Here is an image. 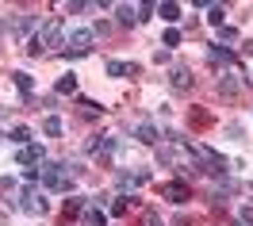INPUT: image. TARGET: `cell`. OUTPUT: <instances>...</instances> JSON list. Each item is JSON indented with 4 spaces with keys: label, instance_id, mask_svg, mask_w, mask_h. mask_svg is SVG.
I'll list each match as a JSON object with an SVG mask.
<instances>
[{
    "label": "cell",
    "instance_id": "obj_1",
    "mask_svg": "<svg viewBox=\"0 0 253 226\" xmlns=\"http://www.w3.org/2000/svg\"><path fill=\"white\" fill-rule=\"evenodd\" d=\"M77 165H69V161H50V165H42V184H46L50 192H69L73 188V180H77Z\"/></svg>",
    "mask_w": 253,
    "mask_h": 226
},
{
    "label": "cell",
    "instance_id": "obj_2",
    "mask_svg": "<svg viewBox=\"0 0 253 226\" xmlns=\"http://www.w3.org/2000/svg\"><path fill=\"white\" fill-rule=\"evenodd\" d=\"M58 42H62V19H46L42 31H39V46L46 50V46H58Z\"/></svg>",
    "mask_w": 253,
    "mask_h": 226
},
{
    "label": "cell",
    "instance_id": "obj_3",
    "mask_svg": "<svg viewBox=\"0 0 253 226\" xmlns=\"http://www.w3.org/2000/svg\"><path fill=\"white\" fill-rule=\"evenodd\" d=\"M161 195L169 199V203H188V184L184 180H169V184H161Z\"/></svg>",
    "mask_w": 253,
    "mask_h": 226
},
{
    "label": "cell",
    "instance_id": "obj_4",
    "mask_svg": "<svg viewBox=\"0 0 253 226\" xmlns=\"http://www.w3.org/2000/svg\"><path fill=\"white\" fill-rule=\"evenodd\" d=\"M169 84H173L176 92H188V88H192V73H188V65H173V73H169Z\"/></svg>",
    "mask_w": 253,
    "mask_h": 226
},
{
    "label": "cell",
    "instance_id": "obj_5",
    "mask_svg": "<svg viewBox=\"0 0 253 226\" xmlns=\"http://www.w3.org/2000/svg\"><path fill=\"white\" fill-rule=\"evenodd\" d=\"M19 207L27 211V215H42V211H46V203H42V199H39L31 188H23V195H19Z\"/></svg>",
    "mask_w": 253,
    "mask_h": 226
},
{
    "label": "cell",
    "instance_id": "obj_6",
    "mask_svg": "<svg viewBox=\"0 0 253 226\" xmlns=\"http://www.w3.org/2000/svg\"><path fill=\"white\" fill-rule=\"evenodd\" d=\"M42 157H46V153H42V146H19V153H16V161L19 165H35V161H42Z\"/></svg>",
    "mask_w": 253,
    "mask_h": 226
},
{
    "label": "cell",
    "instance_id": "obj_7",
    "mask_svg": "<svg viewBox=\"0 0 253 226\" xmlns=\"http://www.w3.org/2000/svg\"><path fill=\"white\" fill-rule=\"evenodd\" d=\"M108 73H111V77H138V65H134V62H115V58H111Z\"/></svg>",
    "mask_w": 253,
    "mask_h": 226
},
{
    "label": "cell",
    "instance_id": "obj_8",
    "mask_svg": "<svg viewBox=\"0 0 253 226\" xmlns=\"http://www.w3.org/2000/svg\"><path fill=\"white\" fill-rule=\"evenodd\" d=\"M104 223H108V215H104L100 207H88V203H84V211H81V226H104Z\"/></svg>",
    "mask_w": 253,
    "mask_h": 226
},
{
    "label": "cell",
    "instance_id": "obj_9",
    "mask_svg": "<svg viewBox=\"0 0 253 226\" xmlns=\"http://www.w3.org/2000/svg\"><path fill=\"white\" fill-rule=\"evenodd\" d=\"M92 38H96L92 31H73V35H69V46H73V54H84V50L92 46Z\"/></svg>",
    "mask_w": 253,
    "mask_h": 226
},
{
    "label": "cell",
    "instance_id": "obj_10",
    "mask_svg": "<svg viewBox=\"0 0 253 226\" xmlns=\"http://www.w3.org/2000/svg\"><path fill=\"white\" fill-rule=\"evenodd\" d=\"M207 54H211V62H219L222 69H234V54H230V50H222L219 42H215V46L207 50Z\"/></svg>",
    "mask_w": 253,
    "mask_h": 226
},
{
    "label": "cell",
    "instance_id": "obj_11",
    "mask_svg": "<svg viewBox=\"0 0 253 226\" xmlns=\"http://www.w3.org/2000/svg\"><path fill=\"white\" fill-rule=\"evenodd\" d=\"M54 92H58V96H73V92H77V77H73V73H65V77H58V84H54Z\"/></svg>",
    "mask_w": 253,
    "mask_h": 226
},
{
    "label": "cell",
    "instance_id": "obj_12",
    "mask_svg": "<svg viewBox=\"0 0 253 226\" xmlns=\"http://www.w3.org/2000/svg\"><path fill=\"white\" fill-rule=\"evenodd\" d=\"M134 138H138V142H158L161 134H158V127H154V123H138V130H134Z\"/></svg>",
    "mask_w": 253,
    "mask_h": 226
},
{
    "label": "cell",
    "instance_id": "obj_13",
    "mask_svg": "<svg viewBox=\"0 0 253 226\" xmlns=\"http://www.w3.org/2000/svg\"><path fill=\"white\" fill-rule=\"evenodd\" d=\"M158 16L165 19V23H176V19H180V4H173V0H165V4H158Z\"/></svg>",
    "mask_w": 253,
    "mask_h": 226
},
{
    "label": "cell",
    "instance_id": "obj_14",
    "mask_svg": "<svg viewBox=\"0 0 253 226\" xmlns=\"http://www.w3.org/2000/svg\"><path fill=\"white\" fill-rule=\"evenodd\" d=\"M16 88H19V96L31 104V92H35V81H31V73H16Z\"/></svg>",
    "mask_w": 253,
    "mask_h": 226
},
{
    "label": "cell",
    "instance_id": "obj_15",
    "mask_svg": "<svg viewBox=\"0 0 253 226\" xmlns=\"http://www.w3.org/2000/svg\"><path fill=\"white\" fill-rule=\"evenodd\" d=\"M115 19L130 27V23H138V8H130V4H119V8H115Z\"/></svg>",
    "mask_w": 253,
    "mask_h": 226
},
{
    "label": "cell",
    "instance_id": "obj_16",
    "mask_svg": "<svg viewBox=\"0 0 253 226\" xmlns=\"http://www.w3.org/2000/svg\"><path fill=\"white\" fill-rule=\"evenodd\" d=\"M81 211H84V199H81V195H69L65 207H62V219H73V215H81Z\"/></svg>",
    "mask_w": 253,
    "mask_h": 226
},
{
    "label": "cell",
    "instance_id": "obj_17",
    "mask_svg": "<svg viewBox=\"0 0 253 226\" xmlns=\"http://www.w3.org/2000/svg\"><path fill=\"white\" fill-rule=\"evenodd\" d=\"M42 134H50V138H62V119H58V115H46V119H42Z\"/></svg>",
    "mask_w": 253,
    "mask_h": 226
},
{
    "label": "cell",
    "instance_id": "obj_18",
    "mask_svg": "<svg viewBox=\"0 0 253 226\" xmlns=\"http://www.w3.org/2000/svg\"><path fill=\"white\" fill-rule=\"evenodd\" d=\"M115 184H119L123 192H130V188H134V184H142V180H138V173H115Z\"/></svg>",
    "mask_w": 253,
    "mask_h": 226
},
{
    "label": "cell",
    "instance_id": "obj_19",
    "mask_svg": "<svg viewBox=\"0 0 253 226\" xmlns=\"http://www.w3.org/2000/svg\"><path fill=\"white\" fill-rule=\"evenodd\" d=\"M8 138L19 142V146H27V142H31V130H27V127H12V130H8Z\"/></svg>",
    "mask_w": 253,
    "mask_h": 226
},
{
    "label": "cell",
    "instance_id": "obj_20",
    "mask_svg": "<svg viewBox=\"0 0 253 226\" xmlns=\"http://www.w3.org/2000/svg\"><path fill=\"white\" fill-rule=\"evenodd\" d=\"M161 42H165V50H176V46H180V31H176V27H169V31L161 35Z\"/></svg>",
    "mask_w": 253,
    "mask_h": 226
},
{
    "label": "cell",
    "instance_id": "obj_21",
    "mask_svg": "<svg viewBox=\"0 0 253 226\" xmlns=\"http://www.w3.org/2000/svg\"><path fill=\"white\" fill-rule=\"evenodd\" d=\"M222 16H226V8H222V4H211V12H207V19H211L215 27H222Z\"/></svg>",
    "mask_w": 253,
    "mask_h": 226
},
{
    "label": "cell",
    "instance_id": "obj_22",
    "mask_svg": "<svg viewBox=\"0 0 253 226\" xmlns=\"http://www.w3.org/2000/svg\"><path fill=\"white\" fill-rule=\"evenodd\" d=\"M219 88H222V92H238V88H242V81L226 73V77H222V81H219Z\"/></svg>",
    "mask_w": 253,
    "mask_h": 226
},
{
    "label": "cell",
    "instance_id": "obj_23",
    "mask_svg": "<svg viewBox=\"0 0 253 226\" xmlns=\"http://www.w3.org/2000/svg\"><path fill=\"white\" fill-rule=\"evenodd\" d=\"M126 207H130V199H115V203H111V215H126Z\"/></svg>",
    "mask_w": 253,
    "mask_h": 226
},
{
    "label": "cell",
    "instance_id": "obj_24",
    "mask_svg": "<svg viewBox=\"0 0 253 226\" xmlns=\"http://www.w3.org/2000/svg\"><path fill=\"white\" fill-rule=\"evenodd\" d=\"M219 38H222V42H234L238 31H234V27H219Z\"/></svg>",
    "mask_w": 253,
    "mask_h": 226
},
{
    "label": "cell",
    "instance_id": "obj_25",
    "mask_svg": "<svg viewBox=\"0 0 253 226\" xmlns=\"http://www.w3.org/2000/svg\"><path fill=\"white\" fill-rule=\"evenodd\" d=\"M154 12H158L154 4H138V19H150V16H154Z\"/></svg>",
    "mask_w": 253,
    "mask_h": 226
},
{
    "label": "cell",
    "instance_id": "obj_26",
    "mask_svg": "<svg viewBox=\"0 0 253 226\" xmlns=\"http://www.w3.org/2000/svg\"><path fill=\"white\" fill-rule=\"evenodd\" d=\"M242 223H250V226H253V207H242Z\"/></svg>",
    "mask_w": 253,
    "mask_h": 226
},
{
    "label": "cell",
    "instance_id": "obj_27",
    "mask_svg": "<svg viewBox=\"0 0 253 226\" xmlns=\"http://www.w3.org/2000/svg\"><path fill=\"white\" fill-rule=\"evenodd\" d=\"M146 226H165V223H161L158 215H146Z\"/></svg>",
    "mask_w": 253,
    "mask_h": 226
},
{
    "label": "cell",
    "instance_id": "obj_28",
    "mask_svg": "<svg viewBox=\"0 0 253 226\" xmlns=\"http://www.w3.org/2000/svg\"><path fill=\"white\" fill-rule=\"evenodd\" d=\"M0 119H8V108H0Z\"/></svg>",
    "mask_w": 253,
    "mask_h": 226
}]
</instances>
